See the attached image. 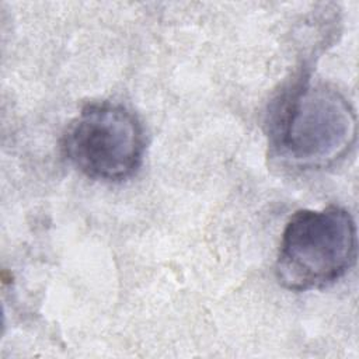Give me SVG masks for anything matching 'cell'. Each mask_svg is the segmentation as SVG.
Segmentation results:
<instances>
[{"mask_svg":"<svg viewBox=\"0 0 359 359\" xmlns=\"http://www.w3.org/2000/svg\"><path fill=\"white\" fill-rule=\"evenodd\" d=\"M268 144L287 168L320 170L342 160L356 142V114L335 88L303 77L273 100L268 112Z\"/></svg>","mask_w":359,"mask_h":359,"instance_id":"1","label":"cell"},{"mask_svg":"<svg viewBox=\"0 0 359 359\" xmlns=\"http://www.w3.org/2000/svg\"><path fill=\"white\" fill-rule=\"evenodd\" d=\"M356 226L337 205L294 212L282 233L275 275L292 292L327 287L349 272L356 261Z\"/></svg>","mask_w":359,"mask_h":359,"instance_id":"2","label":"cell"},{"mask_svg":"<svg viewBox=\"0 0 359 359\" xmlns=\"http://www.w3.org/2000/svg\"><path fill=\"white\" fill-rule=\"evenodd\" d=\"M144 130L137 116L121 104H87L70 121L62 136V151L83 175L116 182L140 167Z\"/></svg>","mask_w":359,"mask_h":359,"instance_id":"3","label":"cell"}]
</instances>
